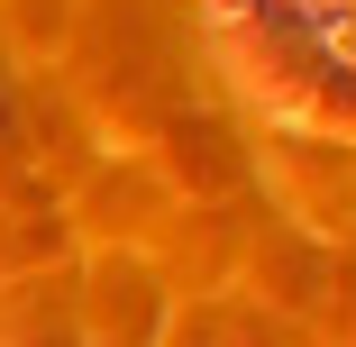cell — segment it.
Segmentation results:
<instances>
[]
</instances>
